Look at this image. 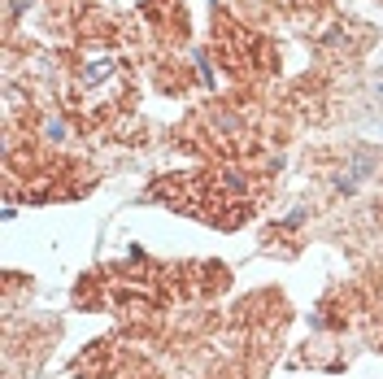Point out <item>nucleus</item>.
I'll return each instance as SVG.
<instances>
[{
  "label": "nucleus",
  "mask_w": 383,
  "mask_h": 379,
  "mask_svg": "<svg viewBox=\"0 0 383 379\" xmlns=\"http://www.w3.org/2000/svg\"><path fill=\"white\" fill-rule=\"evenodd\" d=\"M113 79V61H88L83 65V88H101Z\"/></svg>",
  "instance_id": "nucleus-1"
},
{
  "label": "nucleus",
  "mask_w": 383,
  "mask_h": 379,
  "mask_svg": "<svg viewBox=\"0 0 383 379\" xmlns=\"http://www.w3.org/2000/svg\"><path fill=\"white\" fill-rule=\"evenodd\" d=\"M44 136H48V140H61V136H65V122H57V118L44 122Z\"/></svg>",
  "instance_id": "nucleus-2"
}]
</instances>
